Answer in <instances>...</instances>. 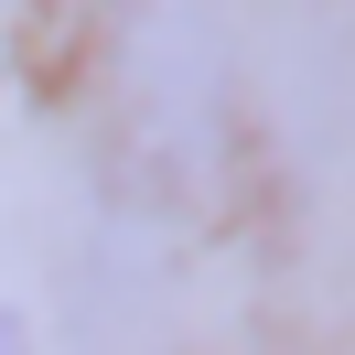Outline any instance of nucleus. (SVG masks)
Instances as JSON below:
<instances>
[{"instance_id": "obj_1", "label": "nucleus", "mask_w": 355, "mask_h": 355, "mask_svg": "<svg viewBox=\"0 0 355 355\" xmlns=\"http://www.w3.org/2000/svg\"><path fill=\"white\" fill-rule=\"evenodd\" d=\"M0 355H22V323H11V312H0Z\"/></svg>"}]
</instances>
